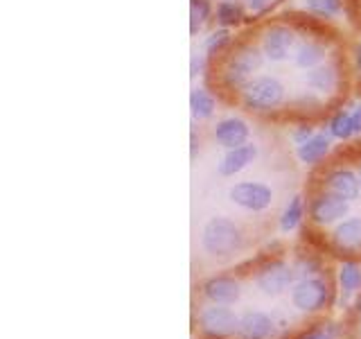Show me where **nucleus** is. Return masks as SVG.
I'll return each instance as SVG.
<instances>
[{"label":"nucleus","mask_w":361,"mask_h":339,"mask_svg":"<svg viewBox=\"0 0 361 339\" xmlns=\"http://www.w3.org/2000/svg\"><path fill=\"white\" fill-rule=\"evenodd\" d=\"M325 190H330V192H334V195L343 197L348 201H355L361 192L359 174L353 172V170H348V167H336L325 177Z\"/></svg>","instance_id":"ddd939ff"},{"label":"nucleus","mask_w":361,"mask_h":339,"mask_svg":"<svg viewBox=\"0 0 361 339\" xmlns=\"http://www.w3.org/2000/svg\"><path fill=\"white\" fill-rule=\"evenodd\" d=\"M319 269H321L319 260H314V258H302L298 263V274H302L305 278H307L310 274H316Z\"/></svg>","instance_id":"c756f323"},{"label":"nucleus","mask_w":361,"mask_h":339,"mask_svg":"<svg viewBox=\"0 0 361 339\" xmlns=\"http://www.w3.org/2000/svg\"><path fill=\"white\" fill-rule=\"evenodd\" d=\"M298 271L289 267L282 260H274V263H267L264 267L257 269L255 274V285L257 290L267 294V297H278L285 290H291L293 282H296Z\"/></svg>","instance_id":"423d86ee"},{"label":"nucleus","mask_w":361,"mask_h":339,"mask_svg":"<svg viewBox=\"0 0 361 339\" xmlns=\"http://www.w3.org/2000/svg\"><path fill=\"white\" fill-rule=\"evenodd\" d=\"M242 3L248 11H253V14H262L269 7H274L276 0H242Z\"/></svg>","instance_id":"c85d7f7f"},{"label":"nucleus","mask_w":361,"mask_h":339,"mask_svg":"<svg viewBox=\"0 0 361 339\" xmlns=\"http://www.w3.org/2000/svg\"><path fill=\"white\" fill-rule=\"evenodd\" d=\"M206 59H208L206 54H195V56H192V61H190V75L192 77L203 75V71H206Z\"/></svg>","instance_id":"7c9ffc66"},{"label":"nucleus","mask_w":361,"mask_h":339,"mask_svg":"<svg viewBox=\"0 0 361 339\" xmlns=\"http://www.w3.org/2000/svg\"><path fill=\"white\" fill-rule=\"evenodd\" d=\"M353 61H355V71L359 73L361 77V41L355 45V52H353Z\"/></svg>","instance_id":"473e14b6"},{"label":"nucleus","mask_w":361,"mask_h":339,"mask_svg":"<svg viewBox=\"0 0 361 339\" xmlns=\"http://www.w3.org/2000/svg\"><path fill=\"white\" fill-rule=\"evenodd\" d=\"M336 276H338V285H341V292L345 294V297H353V294L359 292V287H361V267L357 263H353V260H345V263H341V267H338Z\"/></svg>","instance_id":"4be33fe9"},{"label":"nucleus","mask_w":361,"mask_h":339,"mask_svg":"<svg viewBox=\"0 0 361 339\" xmlns=\"http://www.w3.org/2000/svg\"><path fill=\"white\" fill-rule=\"evenodd\" d=\"M214 141H217L224 150H233V147H240L248 143V136H251V127L248 122L240 116H228L221 118L212 129Z\"/></svg>","instance_id":"9d476101"},{"label":"nucleus","mask_w":361,"mask_h":339,"mask_svg":"<svg viewBox=\"0 0 361 339\" xmlns=\"http://www.w3.org/2000/svg\"><path fill=\"white\" fill-rule=\"evenodd\" d=\"M330 147H332V136L327 131H316L307 143L296 147V156L300 163L314 165V163H319L321 158H325V154L330 152Z\"/></svg>","instance_id":"dca6fc26"},{"label":"nucleus","mask_w":361,"mask_h":339,"mask_svg":"<svg viewBox=\"0 0 361 339\" xmlns=\"http://www.w3.org/2000/svg\"><path fill=\"white\" fill-rule=\"evenodd\" d=\"M190 143H192V147H190V156H192V158H197V133H195V131L190 133Z\"/></svg>","instance_id":"72a5a7b5"},{"label":"nucleus","mask_w":361,"mask_h":339,"mask_svg":"<svg viewBox=\"0 0 361 339\" xmlns=\"http://www.w3.org/2000/svg\"><path fill=\"white\" fill-rule=\"evenodd\" d=\"M355 308H357V312H359V314H361V297H359V299H357V303H355Z\"/></svg>","instance_id":"f704fd0d"},{"label":"nucleus","mask_w":361,"mask_h":339,"mask_svg":"<svg viewBox=\"0 0 361 339\" xmlns=\"http://www.w3.org/2000/svg\"><path fill=\"white\" fill-rule=\"evenodd\" d=\"M314 133H316V129L312 127V124H310V122H302V124H298V127H293V131H291V141L296 143V147H298V145H302V143H307Z\"/></svg>","instance_id":"bb28decb"},{"label":"nucleus","mask_w":361,"mask_h":339,"mask_svg":"<svg viewBox=\"0 0 361 339\" xmlns=\"http://www.w3.org/2000/svg\"><path fill=\"white\" fill-rule=\"evenodd\" d=\"M305 5L319 18H336L343 11V0H305Z\"/></svg>","instance_id":"a878e982"},{"label":"nucleus","mask_w":361,"mask_h":339,"mask_svg":"<svg viewBox=\"0 0 361 339\" xmlns=\"http://www.w3.org/2000/svg\"><path fill=\"white\" fill-rule=\"evenodd\" d=\"M291 305L300 312H316L325 308V303L330 301V287L323 278H302L298 282H293V287L289 292Z\"/></svg>","instance_id":"39448f33"},{"label":"nucleus","mask_w":361,"mask_h":339,"mask_svg":"<svg viewBox=\"0 0 361 339\" xmlns=\"http://www.w3.org/2000/svg\"><path fill=\"white\" fill-rule=\"evenodd\" d=\"M214 20L219 28H237L244 20V5L237 0H219L214 7Z\"/></svg>","instance_id":"aec40b11"},{"label":"nucleus","mask_w":361,"mask_h":339,"mask_svg":"<svg viewBox=\"0 0 361 339\" xmlns=\"http://www.w3.org/2000/svg\"><path fill=\"white\" fill-rule=\"evenodd\" d=\"M255 158H257V145L244 143L240 147H233V150H226V154L219 158V163H217V172L221 177H235L251 165Z\"/></svg>","instance_id":"f8f14e48"},{"label":"nucleus","mask_w":361,"mask_h":339,"mask_svg":"<svg viewBox=\"0 0 361 339\" xmlns=\"http://www.w3.org/2000/svg\"><path fill=\"white\" fill-rule=\"evenodd\" d=\"M357 174H359V181H361V163H359V170H357Z\"/></svg>","instance_id":"c9c22d12"},{"label":"nucleus","mask_w":361,"mask_h":339,"mask_svg":"<svg viewBox=\"0 0 361 339\" xmlns=\"http://www.w3.org/2000/svg\"><path fill=\"white\" fill-rule=\"evenodd\" d=\"M228 199L248 213H264L274 203V190L262 181H237L228 190Z\"/></svg>","instance_id":"20e7f679"},{"label":"nucleus","mask_w":361,"mask_h":339,"mask_svg":"<svg viewBox=\"0 0 361 339\" xmlns=\"http://www.w3.org/2000/svg\"><path fill=\"white\" fill-rule=\"evenodd\" d=\"M350 116H353V127H355V136L361 133V102L350 107Z\"/></svg>","instance_id":"2f4dec72"},{"label":"nucleus","mask_w":361,"mask_h":339,"mask_svg":"<svg viewBox=\"0 0 361 339\" xmlns=\"http://www.w3.org/2000/svg\"><path fill=\"white\" fill-rule=\"evenodd\" d=\"M336 337V328L334 326H323V328H316V331L302 335L300 339H334Z\"/></svg>","instance_id":"cd10ccee"},{"label":"nucleus","mask_w":361,"mask_h":339,"mask_svg":"<svg viewBox=\"0 0 361 339\" xmlns=\"http://www.w3.org/2000/svg\"><path fill=\"white\" fill-rule=\"evenodd\" d=\"M296 45V32L287 25H271L262 34V52L269 61H285L289 59V54Z\"/></svg>","instance_id":"1a4fd4ad"},{"label":"nucleus","mask_w":361,"mask_h":339,"mask_svg":"<svg viewBox=\"0 0 361 339\" xmlns=\"http://www.w3.org/2000/svg\"><path fill=\"white\" fill-rule=\"evenodd\" d=\"M325 131L336 141H348L355 136V127H353V116H350V109H336L332 113V118L327 120Z\"/></svg>","instance_id":"412c9836"},{"label":"nucleus","mask_w":361,"mask_h":339,"mask_svg":"<svg viewBox=\"0 0 361 339\" xmlns=\"http://www.w3.org/2000/svg\"><path fill=\"white\" fill-rule=\"evenodd\" d=\"M217 111V100L208 88L197 86L190 93V113L195 120H210Z\"/></svg>","instance_id":"a211bd4d"},{"label":"nucleus","mask_w":361,"mask_h":339,"mask_svg":"<svg viewBox=\"0 0 361 339\" xmlns=\"http://www.w3.org/2000/svg\"><path fill=\"white\" fill-rule=\"evenodd\" d=\"M264 59L267 56L262 48H255V45H237L224 64L221 84L228 90H242L255 77L259 68H262Z\"/></svg>","instance_id":"f03ea898"},{"label":"nucleus","mask_w":361,"mask_h":339,"mask_svg":"<svg viewBox=\"0 0 361 339\" xmlns=\"http://www.w3.org/2000/svg\"><path fill=\"white\" fill-rule=\"evenodd\" d=\"M305 86H307L312 93L316 95H327L338 86V73L332 64H321L316 68H310L302 77Z\"/></svg>","instance_id":"2eb2a0df"},{"label":"nucleus","mask_w":361,"mask_h":339,"mask_svg":"<svg viewBox=\"0 0 361 339\" xmlns=\"http://www.w3.org/2000/svg\"><path fill=\"white\" fill-rule=\"evenodd\" d=\"M199 328L208 337H231L240 331V316L228 305L212 303L210 308H203L199 312Z\"/></svg>","instance_id":"6e6552de"},{"label":"nucleus","mask_w":361,"mask_h":339,"mask_svg":"<svg viewBox=\"0 0 361 339\" xmlns=\"http://www.w3.org/2000/svg\"><path fill=\"white\" fill-rule=\"evenodd\" d=\"M203 297H206L210 303L217 305H233L240 301L242 297V287L240 282L231 276H212L201 285Z\"/></svg>","instance_id":"9b49d317"},{"label":"nucleus","mask_w":361,"mask_h":339,"mask_svg":"<svg viewBox=\"0 0 361 339\" xmlns=\"http://www.w3.org/2000/svg\"><path fill=\"white\" fill-rule=\"evenodd\" d=\"M276 333V323L269 314L259 310H248L240 319V335L242 339H271Z\"/></svg>","instance_id":"4468645a"},{"label":"nucleus","mask_w":361,"mask_h":339,"mask_svg":"<svg viewBox=\"0 0 361 339\" xmlns=\"http://www.w3.org/2000/svg\"><path fill=\"white\" fill-rule=\"evenodd\" d=\"M231 30L228 28H217V30H212L206 39H203V54L208 56H217L221 54L226 48L231 45Z\"/></svg>","instance_id":"393cba45"},{"label":"nucleus","mask_w":361,"mask_h":339,"mask_svg":"<svg viewBox=\"0 0 361 339\" xmlns=\"http://www.w3.org/2000/svg\"><path fill=\"white\" fill-rule=\"evenodd\" d=\"M287 97V88L274 75H257L240 90L244 109L253 113H271L282 107Z\"/></svg>","instance_id":"7ed1b4c3"},{"label":"nucleus","mask_w":361,"mask_h":339,"mask_svg":"<svg viewBox=\"0 0 361 339\" xmlns=\"http://www.w3.org/2000/svg\"><path fill=\"white\" fill-rule=\"evenodd\" d=\"M244 246L240 224L224 215H214L201 229V249L212 258H231Z\"/></svg>","instance_id":"f257e3e1"},{"label":"nucleus","mask_w":361,"mask_h":339,"mask_svg":"<svg viewBox=\"0 0 361 339\" xmlns=\"http://www.w3.org/2000/svg\"><path fill=\"white\" fill-rule=\"evenodd\" d=\"M350 210V201L334 195L330 190H323L319 195H314L310 201V220L319 226H332L338 224L343 218H348Z\"/></svg>","instance_id":"0eeeda50"},{"label":"nucleus","mask_w":361,"mask_h":339,"mask_svg":"<svg viewBox=\"0 0 361 339\" xmlns=\"http://www.w3.org/2000/svg\"><path fill=\"white\" fill-rule=\"evenodd\" d=\"M325 61V45L319 41H302L296 52H293V64L302 71H310V68H316Z\"/></svg>","instance_id":"6ab92c4d"},{"label":"nucleus","mask_w":361,"mask_h":339,"mask_svg":"<svg viewBox=\"0 0 361 339\" xmlns=\"http://www.w3.org/2000/svg\"><path fill=\"white\" fill-rule=\"evenodd\" d=\"M214 16L210 0H190V34H197Z\"/></svg>","instance_id":"b1692460"},{"label":"nucleus","mask_w":361,"mask_h":339,"mask_svg":"<svg viewBox=\"0 0 361 339\" xmlns=\"http://www.w3.org/2000/svg\"><path fill=\"white\" fill-rule=\"evenodd\" d=\"M332 240L336 246L357 249L361 246V218H345L332 231Z\"/></svg>","instance_id":"f3484780"},{"label":"nucleus","mask_w":361,"mask_h":339,"mask_svg":"<svg viewBox=\"0 0 361 339\" xmlns=\"http://www.w3.org/2000/svg\"><path fill=\"white\" fill-rule=\"evenodd\" d=\"M302 215H305L302 197L300 195H293L287 201V206H285V210H282V215H280V231L282 233H291L302 222Z\"/></svg>","instance_id":"5701e85b"}]
</instances>
